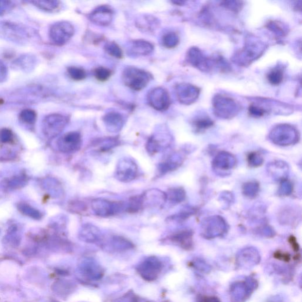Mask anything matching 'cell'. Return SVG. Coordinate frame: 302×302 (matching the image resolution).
I'll list each match as a JSON object with an SVG mask.
<instances>
[{
  "label": "cell",
  "mask_w": 302,
  "mask_h": 302,
  "mask_svg": "<svg viewBox=\"0 0 302 302\" xmlns=\"http://www.w3.org/2000/svg\"><path fill=\"white\" fill-rule=\"evenodd\" d=\"M197 209L192 207H187L181 211L178 212L177 214L172 215L169 218L170 221L177 223H181L184 222L189 217L192 216L193 215L196 213Z\"/></svg>",
  "instance_id": "obj_32"
},
{
  "label": "cell",
  "mask_w": 302,
  "mask_h": 302,
  "mask_svg": "<svg viewBox=\"0 0 302 302\" xmlns=\"http://www.w3.org/2000/svg\"><path fill=\"white\" fill-rule=\"evenodd\" d=\"M105 50L108 54L115 58H121L123 57V53L120 47L113 41L107 42L105 45Z\"/></svg>",
  "instance_id": "obj_38"
},
{
  "label": "cell",
  "mask_w": 302,
  "mask_h": 302,
  "mask_svg": "<svg viewBox=\"0 0 302 302\" xmlns=\"http://www.w3.org/2000/svg\"><path fill=\"white\" fill-rule=\"evenodd\" d=\"M68 117L61 114H49L42 122V132L48 139H53L59 135L68 125Z\"/></svg>",
  "instance_id": "obj_5"
},
{
  "label": "cell",
  "mask_w": 302,
  "mask_h": 302,
  "mask_svg": "<svg viewBox=\"0 0 302 302\" xmlns=\"http://www.w3.org/2000/svg\"><path fill=\"white\" fill-rule=\"evenodd\" d=\"M114 11L107 5H100L92 11L89 18L90 20L97 26H107L113 20Z\"/></svg>",
  "instance_id": "obj_14"
},
{
  "label": "cell",
  "mask_w": 302,
  "mask_h": 302,
  "mask_svg": "<svg viewBox=\"0 0 302 302\" xmlns=\"http://www.w3.org/2000/svg\"><path fill=\"white\" fill-rule=\"evenodd\" d=\"M219 200L222 201L226 208L232 205L234 202V195L230 191H224L221 193Z\"/></svg>",
  "instance_id": "obj_49"
},
{
  "label": "cell",
  "mask_w": 302,
  "mask_h": 302,
  "mask_svg": "<svg viewBox=\"0 0 302 302\" xmlns=\"http://www.w3.org/2000/svg\"><path fill=\"white\" fill-rule=\"evenodd\" d=\"M280 220H282L283 224H292L298 218V213L292 209H285L282 212Z\"/></svg>",
  "instance_id": "obj_42"
},
{
  "label": "cell",
  "mask_w": 302,
  "mask_h": 302,
  "mask_svg": "<svg viewBox=\"0 0 302 302\" xmlns=\"http://www.w3.org/2000/svg\"><path fill=\"white\" fill-rule=\"evenodd\" d=\"M185 160V153L182 152L173 153L166 161L159 164L158 171L160 175H164L167 173L174 171L183 164Z\"/></svg>",
  "instance_id": "obj_17"
},
{
  "label": "cell",
  "mask_w": 302,
  "mask_h": 302,
  "mask_svg": "<svg viewBox=\"0 0 302 302\" xmlns=\"http://www.w3.org/2000/svg\"><path fill=\"white\" fill-rule=\"evenodd\" d=\"M293 185L291 182L284 180L281 182V185L278 190V194L281 196H289L293 192Z\"/></svg>",
  "instance_id": "obj_45"
},
{
  "label": "cell",
  "mask_w": 302,
  "mask_h": 302,
  "mask_svg": "<svg viewBox=\"0 0 302 302\" xmlns=\"http://www.w3.org/2000/svg\"><path fill=\"white\" fill-rule=\"evenodd\" d=\"M91 206L92 210L97 216L108 217L118 213L124 208V205L122 203L99 198L92 200Z\"/></svg>",
  "instance_id": "obj_9"
},
{
  "label": "cell",
  "mask_w": 302,
  "mask_h": 302,
  "mask_svg": "<svg viewBox=\"0 0 302 302\" xmlns=\"http://www.w3.org/2000/svg\"><path fill=\"white\" fill-rule=\"evenodd\" d=\"M213 124V121L208 116L205 115L195 117L192 121L193 127L198 132L208 130L211 127Z\"/></svg>",
  "instance_id": "obj_31"
},
{
  "label": "cell",
  "mask_w": 302,
  "mask_h": 302,
  "mask_svg": "<svg viewBox=\"0 0 302 302\" xmlns=\"http://www.w3.org/2000/svg\"><path fill=\"white\" fill-rule=\"evenodd\" d=\"M172 142V137L170 133L166 132H159L151 136L148 139L146 145V149L150 154L166 150Z\"/></svg>",
  "instance_id": "obj_11"
},
{
  "label": "cell",
  "mask_w": 302,
  "mask_h": 302,
  "mask_svg": "<svg viewBox=\"0 0 302 302\" xmlns=\"http://www.w3.org/2000/svg\"><path fill=\"white\" fill-rule=\"evenodd\" d=\"M13 133L10 130L3 129L0 131V141L2 143H9L13 141Z\"/></svg>",
  "instance_id": "obj_50"
},
{
  "label": "cell",
  "mask_w": 302,
  "mask_h": 302,
  "mask_svg": "<svg viewBox=\"0 0 302 302\" xmlns=\"http://www.w3.org/2000/svg\"><path fill=\"white\" fill-rule=\"evenodd\" d=\"M259 191V184L256 181L247 182L243 186V193L246 197L255 198L258 195Z\"/></svg>",
  "instance_id": "obj_33"
},
{
  "label": "cell",
  "mask_w": 302,
  "mask_h": 302,
  "mask_svg": "<svg viewBox=\"0 0 302 302\" xmlns=\"http://www.w3.org/2000/svg\"><path fill=\"white\" fill-rule=\"evenodd\" d=\"M166 194L167 200L175 204L183 202L186 198L185 189L182 187H174V188L170 189Z\"/></svg>",
  "instance_id": "obj_28"
},
{
  "label": "cell",
  "mask_w": 302,
  "mask_h": 302,
  "mask_svg": "<svg viewBox=\"0 0 302 302\" xmlns=\"http://www.w3.org/2000/svg\"><path fill=\"white\" fill-rule=\"evenodd\" d=\"M144 208L142 195H136L130 198L127 206V211L131 213H135Z\"/></svg>",
  "instance_id": "obj_36"
},
{
  "label": "cell",
  "mask_w": 302,
  "mask_h": 302,
  "mask_svg": "<svg viewBox=\"0 0 302 302\" xmlns=\"http://www.w3.org/2000/svg\"><path fill=\"white\" fill-rule=\"evenodd\" d=\"M148 100L150 105L158 111H166L170 105L169 94L166 89L162 88L152 89L148 94Z\"/></svg>",
  "instance_id": "obj_12"
},
{
  "label": "cell",
  "mask_w": 302,
  "mask_h": 302,
  "mask_svg": "<svg viewBox=\"0 0 302 302\" xmlns=\"http://www.w3.org/2000/svg\"><path fill=\"white\" fill-rule=\"evenodd\" d=\"M111 72L110 70L103 67H99L95 69L94 76L99 81H106L111 77Z\"/></svg>",
  "instance_id": "obj_47"
},
{
  "label": "cell",
  "mask_w": 302,
  "mask_h": 302,
  "mask_svg": "<svg viewBox=\"0 0 302 302\" xmlns=\"http://www.w3.org/2000/svg\"><path fill=\"white\" fill-rule=\"evenodd\" d=\"M136 26L138 29L144 33H154L159 26V22L155 17L150 15L139 16L136 20Z\"/></svg>",
  "instance_id": "obj_22"
},
{
  "label": "cell",
  "mask_w": 302,
  "mask_h": 302,
  "mask_svg": "<svg viewBox=\"0 0 302 302\" xmlns=\"http://www.w3.org/2000/svg\"><path fill=\"white\" fill-rule=\"evenodd\" d=\"M14 4L12 1L0 0V16L5 15L12 10Z\"/></svg>",
  "instance_id": "obj_51"
},
{
  "label": "cell",
  "mask_w": 302,
  "mask_h": 302,
  "mask_svg": "<svg viewBox=\"0 0 302 302\" xmlns=\"http://www.w3.org/2000/svg\"><path fill=\"white\" fill-rule=\"evenodd\" d=\"M112 244L116 249L125 250L131 248L133 245L129 240L119 236H114L112 239Z\"/></svg>",
  "instance_id": "obj_39"
},
{
  "label": "cell",
  "mask_w": 302,
  "mask_h": 302,
  "mask_svg": "<svg viewBox=\"0 0 302 302\" xmlns=\"http://www.w3.org/2000/svg\"><path fill=\"white\" fill-rule=\"evenodd\" d=\"M36 62H37L36 58L33 56L23 55L14 61L13 66L23 72H29L34 69Z\"/></svg>",
  "instance_id": "obj_26"
},
{
  "label": "cell",
  "mask_w": 302,
  "mask_h": 302,
  "mask_svg": "<svg viewBox=\"0 0 302 302\" xmlns=\"http://www.w3.org/2000/svg\"><path fill=\"white\" fill-rule=\"evenodd\" d=\"M199 302H221L219 298L213 296H206L200 299Z\"/></svg>",
  "instance_id": "obj_55"
},
{
  "label": "cell",
  "mask_w": 302,
  "mask_h": 302,
  "mask_svg": "<svg viewBox=\"0 0 302 302\" xmlns=\"http://www.w3.org/2000/svg\"><path fill=\"white\" fill-rule=\"evenodd\" d=\"M215 114L223 119L232 118L240 110L239 105L234 100L217 95L213 100Z\"/></svg>",
  "instance_id": "obj_8"
},
{
  "label": "cell",
  "mask_w": 302,
  "mask_h": 302,
  "mask_svg": "<svg viewBox=\"0 0 302 302\" xmlns=\"http://www.w3.org/2000/svg\"><path fill=\"white\" fill-rule=\"evenodd\" d=\"M163 44L167 48H174L179 43V38L175 33H169L163 38Z\"/></svg>",
  "instance_id": "obj_40"
},
{
  "label": "cell",
  "mask_w": 302,
  "mask_h": 302,
  "mask_svg": "<svg viewBox=\"0 0 302 302\" xmlns=\"http://www.w3.org/2000/svg\"><path fill=\"white\" fill-rule=\"evenodd\" d=\"M75 34V28L68 21H58L50 27L49 35L52 41L57 46L68 43Z\"/></svg>",
  "instance_id": "obj_7"
},
{
  "label": "cell",
  "mask_w": 302,
  "mask_h": 302,
  "mask_svg": "<svg viewBox=\"0 0 302 302\" xmlns=\"http://www.w3.org/2000/svg\"><path fill=\"white\" fill-rule=\"evenodd\" d=\"M283 69L281 66H277L270 71L267 75L268 82L274 85H278L283 79Z\"/></svg>",
  "instance_id": "obj_34"
},
{
  "label": "cell",
  "mask_w": 302,
  "mask_h": 302,
  "mask_svg": "<svg viewBox=\"0 0 302 302\" xmlns=\"http://www.w3.org/2000/svg\"><path fill=\"white\" fill-rule=\"evenodd\" d=\"M8 77V69L6 65L0 61V83L5 82Z\"/></svg>",
  "instance_id": "obj_53"
},
{
  "label": "cell",
  "mask_w": 302,
  "mask_h": 302,
  "mask_svg": "<svg viewBox=\"0 0 302 302\" xmlns=\"http://www.w3.org/2000/svg\"><path fill=\"white\" fill-rule=\"evenodd\" d=\"M161 264L155 258H151L140 265L139 272L148 281L154 280L160 270Z\"/></svg>",
  "instance_id": "obj_21"
},
{
  "label": "cell",
  "mask_w": 302,
  "mask_h": 302,
  "mask_svg": "<svg viewBox=\"0 0 302 302\" xmlns=\"http://www.w3.org/2000/svg\"><path fill=\"white\" fill-rule=\"evenodd\" d=\"M32 32L23 25L10 21H0V38L24 45L32 38Z\"/></svg>",
  "instance_id": "obj_1"
},
{
  "label": "cell",
  "mask_w": 302,
  "mask_h": 302,
  "mask_svg": "<svg viewBox=\"0 0 302 302\" xmlns=\"http://www.w3.org/2000/svg\"><path fill=\"white\" fill-rule=\"evenodd\" d=\"M268 175L276 181L286 180L289 177L290 168L286 162L277 160L270 162L266 166Z\"/></svg>",
  "instance_id": "obj_15"
},
{
  "label": "cell",
  "mask_w": 302,
  "mask_h": 302,
  "mask_svg": "<svg viewBox=\"0 0 302 302\" xmlns=\"http://www.w3.org/2000/svg\"><path fill=\"white\" fill-rule=\"evenodd\" d=\"M151 79L149 73L135 67H128L122 74V79L126 86L136 91L146 87Z\"/></svg>",
  "instance_id": "obj_4"
},
{
  "label": "cell",
  "mask_w": 302,
  "mask_h": 302,
  "mask_svg": "<svg viewBox=\"0 0 302 302\" xmlns=\"http://www.w3.org/2000/svg\"><path fill=\"white\" fill-rule=\"evenodd\" d=\"M79 236L83 242L94 243L99 240L100 231L96 226L91 224H86L80 229Z\"/></svg>",
  "instance_id": "obj_24"
},
{
  "label": "cell",
  "mask_w": 302,
  "mask_h": 302,
  "mask_svg": "<svg viewBox=\"0 0 302 302\" xmlns=\"http://www.w3.org/2000/svg\"><path fill=\"white\" fill-rule=\"evenodd\" d=\"M19 117L26 124H35L36 120V113L34 111L31 110H25L21 112Z\"/></svg>",
  "instance_id": "obj_46"
},
{
  "label": "cell",
  "mask_w": 302,
  "mask_h": 302,
  "mask_svg": "<svg viewBox=\"0 0 302 302\" xmlns=\"http://www.w3.org/2000/svg\"><path fill=\"white\" fill-rule=\"evenodd\" d=\"M228 230L226 220L220 215H214L205 218L200 226V233L204 238L212 239L223 236Z\"/></svg>",
  "instance_id": "obj_2"
},
{
  "label": "cell",
  "mask_w": 302,
  "mask_h": 302,
  "mask_svg": "<svg viewBox=\"0 0 302 302\" xmlns=\"http://www.w3.org/2000/svg\"><path fill=\"white\" fill-rule=\"evenodd\" d=\"M26 183V178L24 176H18L8 181V187L12 189H18L24 186Z\"/></svg>",
  "instance_id": "obj_48"
},
{
  "label": "cell",
  "mask_w": 302,
  "mask_h": 302,
  "mask_svg": "<svg viewBox=\"0 0 302 302\" xmlns=\"http://www.w3.org/2000/svg\"><path fill=\"white\" fill-rule=\"evenodd\" d=\"M250 113L254 117H260L264 115L265 111L264 109L256 106H251L249 108Z\"/></svg>",
  "instance_id": "obj_54"
},
{
  "label": "cell",
  "mask_w": 302,
  "mask_h": 302,
  "mask_svg": "<svg viewBox=\"0 0 302 302\" xmlns=\"http://www.w3.org/2000/svg\"><path fill=\"white\" fill-rule=\"evenodd\" d=\"M192 236L191 230H184L172 234L170 236V240L184 249L189 250L192 247Z\"/></svg>",
  "instance_id": "obj_23"
},
{
  "label": "cell",
  "mask_w": 302,
  "mask_h": 302,
  "mask_svg": "<svg viewBox=\"0 0 302 302\" xmlns=\"http://www.w3.org/2000/svg\"><path fill=\"white\" fill-rule=\"evenodd\" d=\"M19 211L25 215L32 218L33 219L40 220L41 219L42 215L40 211L38 209L33 208V207L26 204H20L19 205Z\"/></svg>",
  "instance_id": "obj_37"
},
{
  "label": "cell",
  "mask_w": 302,
  "mask_h": 302,
  "mask_svg": "<svg viewBox=\"0 0 302 302\" xmlns=\"http://www.w3.org/2000/svg\"><path fill=\"white\" fill-rule=\"evenodd\" d=\"M138 174V167L135 161L132 158H124L116 165L114 177L122 183H130L135 180Z\"/></svg>",
  "instance_id": "obj_6"
},
{
  "label": "cell",
  "mask_w": 302,
  "mask_h": 302,
  "mask_svg": "<svg viewBox=\"0 0 302 302\" xmlns=\"http://www.w3.org/2000/svg\"><path fill=\"white\" fill-rule=\"evenodd\" d=\"M268 136L272 143L281 147L294 145L300 138L298 131L293 126L287 124L276 126L270 131Z\"/></svg>",
  "instance_id": "obj_3"
},
{
  "label": "cell",
  "mask_w": 302,
  "mask_h": 302,
  "mask_svg": "<svg viewBox=\"0 0 302 302\" xmlns=\"http://www.w3.org/2000/svg\"><path fill=\"white\" fill-rule=\"evenodd\" d=\"M69 76L73 80L79 81L85 79L86 77V73L85 70L77 68V67H70L68 69Z\"/></svg>",
  "instance_id": "obj_43"
},
{
  "label": "cell",
  "mask_w": 302,
  "mask_h": 302,
  "mask_svg": "<svg viewBox=\"0 0 302 302\" xmlns=\"http://www.w3.org/2000/svg\"><path fill=\"white\" fill-rule=\"evenodd\" d=\"M144 208H162L167 201L166 192L158 189H151L141 194Z\"/></svg>",
  "instance_id": "obj_16"
},
{
  "label": "cell",
  "mask_w": 302,
  "mask_h": 302,
  "mask_svg": "<svg viewBox=\"0 0 302 302\" xmlns=\"http://www.w3.org/2000/svg\"><path fill=\"white\" fill-rule=\"evenodd\" d=\"M46 189L49 192L51 193V194L58 196L60 195L62 192V189H61V187L58 182L53 179H50L49 180L45 182Z\"/></svg>",
  "instance_id": "obj_44"
},
{
  "label": "cell",
  "mask_w": 302,
  "mask_h": 302,
  "mask_svg": "<svg viewBox=\"0 0 302 302\" xmlns=\"http://www.w3.org/2000/svg\"><path fill=\"white\" fill-rule=\"evenodd\" d=\"M94 144V147L98 148L97 150L100 152H106L117 146L119 142L116 138H106L97 139Z\"/></svg>",
  "instance_id": "obj_30"
},
{
  "label": "cell",
  "mask_w": 302,
  "mask_h": 302,
  "mask_svg": "<svg viewBox=\"0 0 302 302\" xmlns=\"http://www.w3.org/2000/svg\"><path fill=\"white\" fill-rule=\"evenodd\" d=\"M239 261L245 262H259L260 255L255 248L247 247L240 251L238 255Z\"/></svg>",
  "instance_id": "obj_29"
},
{
  "label": "cell",
  "mask_w": 302,
  "mask_h": 302,
  "mask_svg": "<svg viewBox=\"0 0 302 302\" xmlns=\"http://www.w3.org/2000/svg\"><path fill=\"white\" fill-rule=\"evenodd\" d=\"M257 231L259 234L264 235V236L268 237H273L275 236V232L270 226L267 225H264L260 226L257 229Z\"/></svg>",
  "instance_id": "obj_52"
},
{
  "label": "cell",
  "mask_w": 302,
  "mask_h": 302,
  "mask_svg": "<svg viewBox=\"0 0 302 302\" xmlns=\"http://www.w3.org/2000/svg\"><path fill=\"white\" fill-rule=\"evenodd\" d=\"M179 101L184 104H190L197 99L199 91L195 86L189 84H180L176 88Z\"/></svg>",
  "instance_id": "obj_18"
},
{
  "label": "cell",
  "mask_w": 302,
  "mask_h": 302,
  "mask_svg": "<svg viewBox=\"0 0 302 302\" xmlns=\"http://www.w3.org/2000/svg\"><path fill=\"white\" fill-rule=\"evenodd\" d=\"M18 270V266L15 264L4 262L0 264V279H3L5 282H7V280L10 281L16 278Z\"/></svg>",
  "instance_id": "obj_27"
},
{
  "label": "cell",
  "mask_w": 302,
  "mask_h": 302,
  "mask_svg": "<svg viewBox=\"0 0 302 302\" xmlns=\"http://www.w3.org/2000/svg\"><path fill=\"white\" fill-rule=\"evenodd\" d=\"M154 46L150 42L144 40L131 41L128 47V53L132 57H145L152 53Z\"/></svg>",
  "instance_id": "obj_19"
},
{
  "label": "cell",
  "mask_w": 302,
  "mask_h": 302,
  "mask_svg": "<svg viewBox=\"0 0 302 302\" xmlns=\"http://www.w3.org/2000/svg\"><path fill=\"white\" fill-rule=\"evenodd\" d=\"M248 166L252 168H257L262 166L264 158L261 153L257 152H251L247 157Z\"/></svg>",
  "instance_id": "obj_41"
},
{
  "label": "cell",
  "mask_w": 302,
  "mask_h": 302,
  "mask_svg": "<svg viewBox=\"0 0 302 302\" xmlns=\"http://www.w3.org/2000/svg\"><path fill=\"white\" fill-rule=\"evenodd\" d=\"M236 158L226 151H221L217 153L212 161V167L215 172H228L236 166Z\"/></svg>",
  "instance_id": "obj_13"
},
{
  "label": "cell",
  "mask_w": 302,
  "mask_h": 302,
  "mask_svg": "<svg viewBox=\"0 0 302 302\" xmlns=\"http://www.w3.org/2000/svg\"><path fill=\"white\" fill-rule=\"evenodd\" d=\"M35 6L46 12H54L58 9L60 6V2L57 1H49V0H41V1H31Z\"/></svg>",
  "instance_id": "obj_35"
},
{
  "label": "cell",
  "mask_w": 302,
  "mask_h": 302,
  "mask_svg": "<svg viewBox=\"0 0 302 302\" xmlns=\"http://www.w3.org/2000/svg\"><path fill=\"white\" fill-rule=\"evenodd\" d=\"M106 128L109 132L117 133L121 131L125 124V118L122 114L116 112H110L103 117Z\"/></svg>",
  "instance_id": "obj_20"
},
{
  "label": "cell",
  "mask_w": 302,
  "mask_h": 302,
  "mask_svg": "<svg viewBox=\"0 0 302 302\" xmlns=\"http://www.w3.org/2000/svg\"><path fill=\"white\" fill-rule=\"evenodd\" d=\"M81 134L78 132H70L58 139L57 147L60 152L69 153L76 152L82 146Z\"/></svg>",
  "instance_id": "obj_10"
},
{
  "label": "cell",
  "mask_w": 302,
  "mask_h": 302,
  "mask_svg": "<svg viewBox=\"0 0 302 302\" xmlns=\"http://www.w3.org/2000/svg\"><path fill=\"white\" fill-rule=\"evenodd\" d=\"M189 62L192 66L197 67V68L202 71H208V58L204 57V55L199 49L192 48L189 50L187 55Z\"/></svg>",
  "instance_id": "obj_25"
}]
</instances>
